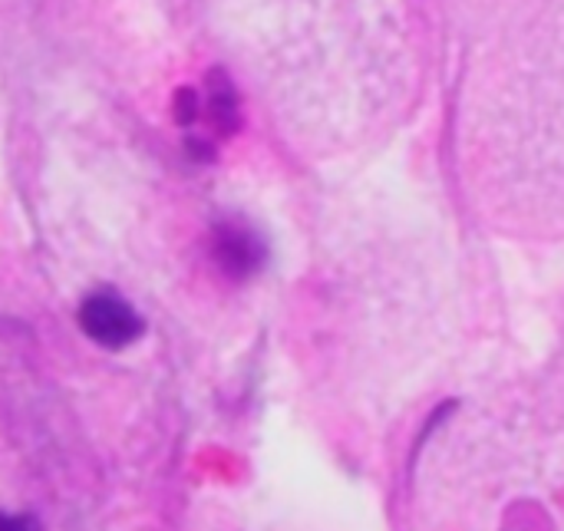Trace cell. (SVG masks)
<instances>
[{
  "mask_svg": "<svg viewBox=\"0 0 564 531\" xmlns=\"http://www.w3.org/2000/svg\"><path fill=\"white\" fill-rule=\"evenodd\" d=\"M208 106H212V122L228 136L238 126V99H235V93H231V86L225 79H215Z\"/></svg>",
  "mask_w": 564,
  "mask_h": 531,
  "instance_id": "3",
  "label": "cell"
},
{
  "mask_svg": "<svg viewBox=\"0 0 564 531\" xmlns=\"http://www.w3.org/2000/svg\"><path fill=\"white\" fill-rule=\"evenodd\" d=\"M79 327L99 347L119 350L142 334V317L116 294H93L79 307Z\"/></svg>",
  "mask_w": 564,
  "mask_h": 531,
  "instance_id": "1",
  "label": "cell"
},
{
  "mask_svg": "<svg viewBox=\"0 0 564 531\" xmlns=\"http://www.w3.org/2000/svg\"><path fill=\"white\" fill-rule=\"evenodd\" d=\"M195 116H198L195 93H192V89H182V93H178V99H175V119H178V126H192V122H195Z\"/></svg>",
  "mask_w": 564,
  "mask_h": 531,
  "instance_id": "4",
  "label": "cell"
},
{
  "mask_svg": "<svg viewBox=\"0 0 564 531\" xmlns=\"http://www.w3.org/2000/svg\"><path fill=\"white\" fill-rule=\"evenodd\" d=\"M215 254H218L221 268L228 274H235V278H245V274L258 271L261 261H264L261 241L251 231L238 228V225H221L218 228V235H215Z\"/></svg>",
  "mask_w": 564,
  "mask_h": 531,
  "instance_id": "2",
  "label": "cell"
},
{
  "mask_svg": "<svg viewBox=\"0 0 564 531\" xmlns=\"http://www.w3.org/2000/svg\"><path fill=\"white\" fill-rule=\"evenodd\" d=\"M0 531H40V525L30 516H3L0 512Z\"/></svg>",
  "mask_w": 564,
  "mask_h": 531,
  "instance_id": "5",
  "label": "cell"
}]
</instances>
